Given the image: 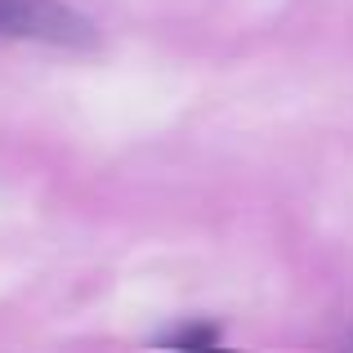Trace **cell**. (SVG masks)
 Returning a JSON list of instances; mask_svg holds the SVG:
<instances>
[{
  "mask_svg": "<svg viewBox=\"0 0 353 353\" xmlns=\"http://www.w3.org/2000/svg\"><path fill=\"white\" fill-rule=\"evenodd\" d=\"M0 41L90 50L99 45V27L63 0H0Z\"/></svg>",
  "mask_w": 353,
  "mask_h": 353,
  "instance_id": "6da1fadb",
  "label": "cell"
},
{
  "mask_svg": "<svg viewBox=\"0 0 353 353\" xmlns=\"http://www.w3.org/2000/svg\"><path fill=\"white\" fill-rule=\"evenodd\" d=\"M161 345H179V349H206V345H219V331L197 322V327H174L161 336Z\"/></svg>",
  "mask_w": 353,
  "mask_h": 353,
  "instance_id": "7a4b0ae2",
  "label": "cell"
}]
</instances>
